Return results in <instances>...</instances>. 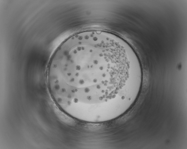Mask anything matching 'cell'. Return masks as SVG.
Segmentation results:
<instances>
[{"label": "cell", "mask_w": 187, "mask_h": 149, "mask_svg": "<svg viewBox=\"0 0 187 149\" xmlns=\"http://www.w3.org/2000/svg\"><path fill=\"white\" fill-rule=\"evenodd\" d=\"M134 52L116 36L78 33L60 44L48 67L51 95L72 118L98 123L116 119L130 105L143 81Z\"/></svg>", "instance_id": "cell-1"}]
</instances>
